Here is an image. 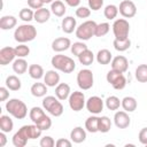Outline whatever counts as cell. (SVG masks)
Returning a JSON list of instances; mask_svg holds the SVG:
<instances>
[{"mask_svg":"<svg viewBox=\"0 0 147 147\" xmlns=\"http://www.w3.org/2000/svg\"><path fill=\"white\" fill-rule=\"evenodd\" d=\"M118 11H119V14H121L123 17H125V18H131V17H134L136 14H137V6H136L134 2L131 1V0H123V1L119 3Z\"/></svg>","mask_w":147,"mask_h":147,"instance_id":"9c48e42d","label":"cell"},{"mask_svg":"<svg viewBox=\"0 0 147 147\" xmlns=\"http://www.w3.org/2000/svg\"><path fill=\"white\" fill-rule=\"evenodd\" d=\"M85 49H87V46L86 44H84L83 41H77V42H74L71 44V47H70V51L71 53L75 55V56H78L80 53H83Z\"/></svg>","mask_w":147,"mask_h":147,"instance_id":"ab89813d","label":"cell"},{"mask_svg":"<svg viewBox=\"0 0 147 147\" xmlns=\"http://www.w3.org/2000/svg\"><path fill=\"white\" fill-rule=\"evenodd\" d=\"M86 109L93 114V115H98L100 114L102 110H103V100L100 98V96H96V95H93V96H90L87 100H86Z\"/></svg>","mask_w":147,"mask_h":147,"instance_id":"ba28073f","label":"cell"},{"mask_svg":"<svg viewBox=\"0 0 147 147\" xmlns=\"http://www.w3.org/2000/svg\"><path fill=\"white\" fill-rule=\"evenodd\" d=\"M51 63H52V65L54 67L55 70H60L64 74H70L76 68L75 61L71 57H69L67 55H62V54L54 55L51 60Z\"/></svg>","mask_w":147,"mask_h":147,"instance_id":"7a4b0ae2","label":"cell"},{"mask_svg":"<svg viewBox=\"0 0 147 147\" xmlns=\"http://www.w3.org/2000/svg\"><path fill=\"white\" fill-rule=\"evenodd\" d=\"M71 47V41L67 37H60L53 40L52 42V49L56 53H61L63 51H67Z\"/></svg>","mask_w":147,"mask_h":147,"instance_id":"7c38bea8","label":"cell"},{"mask_svg":"<svg viewBox=\"0 0 147 147\" xmlns=\"http://www.w3.org/2000/svg\"><path fill=\"white\" fill-rule=\"evenodd\" d=\"M44 83L48 87H55L60 84V75L56 70H48L44 75Z\"/></svg>","mask_w":147,"mask_h":147,"instance_id":"9a60e30c","label":"cell"},{"mask_svg":"<svg viewBox=\"0 0 147 147\" xmlns=\"http://www.w3.org/2000/svg\"><path fill=\"white\" fill-rule=\"evenodd\" d=\"M113 46H114V48L116 49V51H118V52H125V51H127L129 48H130V46H131V40L129 39V38H126V39H115L114 41H113Z\"/></svg>","mask_w":147,"mask_h":147,"instance_id":"1f68e13d","label":"cell"},{"mask_svg":"<svg viewBox=\"0 0 147 147\" xmlns=\"http://www.w3.org/2000/svg\"><path fill=\"white\" fill-rule=\"evenodd\" d=\"M17 24V20L13 15H5L0 18V29L1 30H10L15 28Z\"/></svg>","mask_w":147,"mask_h":147,"instance_id":"d6986e66","label":"cell"},{"mask_svg":"<svg viewBox=\"0 0 147 147\" xmlns=\"http://www.w3.org/2000/svg\"><path fill=\"white\" fill-rule=\"evenodd\" d=\"M96 23L94 21H85L80 25L77 26L76 29V37L80 40H88L93 36H95V30H96Z\"/></svg>","mask_w":147,"mask_h":147,"instance_id":"277c9868","label":"cell"},{"mask_svg":"<svg viewBox=\"0 0 147 147\" xmlns=\"http://www.w3.org/2000/svg\"><path fill=\"white\" fill-rule=\"evenodd\" d=\"M91 15V9L87 7H78L76 9V16L79 18H87Z\"/></svg>","mask_w":147,"mask_h":147,"instance_id":"bcb514c9","label":"cell"},{"mask_svg":"<svg viewBox=\"0 0 147 147\" xmlns=\"http://www.w3.org/2000/svg\"><path fill=\"white\" fill-rule=\"evenodd\" d=\"M7 142V137H6V132L1 131L0 132V147H5Z\"/></svg>","mask_w":147,"mask_h":147,"instance_id":"11a10c76","label":"cell"},{"mask_svg":"<svg viewBox=\"0 0 147 147\" xmlns=\"http://www.w3.org/2000/svg\"><path fill=\"white\" fill-rule=\"evenodd\" d=\"M46 114H45V111H44V109L42 108H40V107H32L31 108V110H30V113H29V117H30V119L33 122V123H37L42 116H45Z\"/></svg>","mask_w":147,"mask_h":147,"instance_id":"d590c367","label":"cell"},{"mask_svg":"<svg viewBox=\"0 0 147 147\" xmlns=\"http://www.w3.org/2000/svg\"><path fill=\"white\" fill-rule=\"evenodd\" d=\"M63 106H62V103L57 100V101H55L53 105H52V107L48 109V113L52 115V116H54V117H59V116H61L62 114H63Z\"/></svg>","mask_w":147,"mask_h":147,"instance_id":"f35d334b","label":"cell"},{"mask_svg":"<svg viewBox=\"0 0 147 147\" xmlns=\"http://www.w3.org/2000/svg\"><path fill=\"white\" fill-rule=\"evenodd\" d=\"M134 76L139 83H147V64H139L136 69Z\"/></svg>","mask_w":147,"mask_h":147,"instance_id":"d6a6232c","label":"cell"},{"mask_svg":"<svg viewBox=\"0 0 147 147\" xmlns=\"http://www.w3.org/2000/svg\"><path fill=\"white\" fill-rule=\"evenodd\" d=\"M110 30V25L109 23L107 22H102V23H99L96 25V30H95V36L96 37H103L106 36Z\"/></svg>","mask_w":147,"mask_h":147,"instance_id":"b9f144b4","label":"cell"},{"mask_svg":"<svg viewBox=\"0 0 147 147\" xmlns=\"http://www.w3.org/2000/svg\"><path fill=\"white\" fill-rule=\"evenodd\" d=\"M20 18L24 22H31L32 20H34V11L29 7V8H22L20 10L18 14Z\"/></svg>","mask_w":147,"mask_h":147,"instance_id":"74e56055","label":"cell"},{"mask_svg":"<svg viewBox=\"0 0 147 147\" xmlns=\"http://www.w3.org/2000/svg\"><path fill=\"white\" fill-rule=\"evenodd\" d=\"M6 110L13 117L17 119H23L28 115V107L20 99H10L6 102Z\"/></svg>","mask_w":147,"mask_h":147,"instance_id":"3957f363","label":"cell"},{"mask_svg":"<svg viewBox=\"0 0 147 147\" xmlns=\"http://www.w3.org/2000/svg\"><path fill=\"white\" fill-rule=\"evenodd\" d=\"M114 123L118 129H126L130 126L131 118L125 110L116 111L114 115Z\"/></svg>","mask_w":147,"mask_h":147,"instance_id":"30bf717a","label":"cell"},{"mask_svg":"<svg viewBox=\"0 0 147 147\" xmlns=\"http://www.w3.org/2000/svg\"><path fill=\"white\" fill-rule=\"evenodd\" d=\"M51 10L49 9H46V8H39V9H37L36 11H34V21L37 22V23H40V24H42V23H46L48 20H49V17H51Z\"/></svg>","mask_w":147,"mask_h":147,"instance_id":"7402d4cb","label":"cell"},{"mask_svg":"<svg viewBox=\"0 0 147 147\" xmlns=\"http://www.w3.org/2000/svg\"><path fill=\"white\" fill-rule=\"evenodd\" d=\"M36 37H37V29L28 23L18 25L14 31V39L20 44L32 41Z\"/></svg>","mask_w":147,"mask_h":147,"instance_id":"6da1fadb","label":"cell"},{"mask_svg":"<svg viewBox=\"0 0 147 147\" xmlns=\"http://www.w3.org/2000/svg\"><path fill=\"white\" fill-rule=\"evenodd\" d=\"M70 92H71L70 91V86L67 83H60L59 85L55 86V96L60 101L67 100L69 98V95L71 94Z\"/></svg>","mask_w":147,"mask_h":147,"instance_id":"2e32d148","label":"cell"},{"mask_svg":"<svg viewBox=\"0 0 147 147\" xmlns=\"http://www.w3.org/2000/svg\"><path fill=\"white\" fill-rule=\"evenodd\" d=\"M14 129V122L8 115H1L0 116V130L8 133L13 131Z\"/></svg>","mask_w":147,"mask_h":147,"instance_id":"484cf974","label":"cell"},{"mask_svg":"<svg viewBox=\"0 0 147 147\" xmlns=\"http://www.w3.org/2000/svg\"><path fill=\"white\" fill-rule=\"evenodd\" d=\"M40 147H54L55 146V141L52 137L49 136H45L40 139V142H39Z\"/></svg>","mask_w":147,"mask_h":147,"instance_id":"7dc6e473","label":"cell"},{"mask_svg":"<svg viewBox=\"0 0 147 147\" xmlns=\"http://www.w3.org/2000/svg\"><path fill=\"white\" fill-rule=\"evenodd\" d=\"M30 92L33 96L36 98H41V96H45L46 93H47V85L45 83H34L31 88H30Z\"/></svg>","mask_w":147,"mask_h":147,"instance_id":"603a6c76","label":"cell"},{"mask_svg":"<svg viewBox=\"0 0 147 147\" xmlns=\"http://www.w3.org/2000/svg\"><path fill=\"white\" fill-rule=\"evenodd\" d=\"M15 53L17 57H25L30 54V48L24 44H20L18 46L15 47Z\"/></svg>","mask_w":147,"mask_h":147,"instance_id":"7bdbcfd3","label":"cell"},{"mask_svg":"<svg viewBox=\"0 0 147 147\" xmlns=\"http://www.w3.org/2000/svg\"><path fill=\"white\" fill-rule=\"evenodd\" d=\"M65 10H67V8H65L64 3H63L61 0H54V1L51 3V11H52L55 16H57V17L64 16Z\"/></svg>","mask_w":147,"mask_h":147,"instance_id":"d4e9b609","label":"cell"},{"mask_svg":"<svg viewBox=\"0 0 147 147\" xmlns=\"http://www.w3.org/2000/svg\"><path fill=\"white\" fill-rule=\"evenodd\" d=\"M64 2L70 7H78L80 3V0H64Z\"/></svg>","mask_w":147,"mask_h":147,"instance_id":"9f6ffc18","label":"cell"},{"mask_svg":"<svg viewBox=\"0 0 147 147\" xmlns=\"http://www.w3.org/2000/svg\"><path fill=\"white\" fill-rule=\"evenodd\" d=\"M113 32L115 39H126L129 38L130 24L125 18H117L113 23Z\"/></svg>","mask_w":147,"mask_h":147,"instance_id":"5b68a950","label":"cell"},{"mask_svg":"<svg viewBox=\"0 0 147 147\" xmlns=\"http://www.w3.org/2000/svg\"><path fill=\"white\" fill-rule=\"evenodd\" d=\"M68 101H69V107L74 111H80L84 108V106L86 105L85 95L83 92H79V91H74L69 95Z\"/></svg>","mask_w":147,"mask_h":147,"instance_id":"52a82bcc","label":"cell"},{"mask_svg":"<svg viewBox=\"0 0 147 147\" xmlns=\"http://www.w3.org/2000/svg\"><path fill=\"white\" fill-rule=\"evenodd\" d=\"M28 138L25 137V134L21 131V130H18L14 136H13V139H11V141H13V145L15 146V147H24L26 144H28Z\"/></svg>","mask_w":147,"mask_h":147,"instance_id":"4dcf8cb0","label":"cell"},{"mask_svg":"<svg viewBox=\"0 0 147 147\" xmlns=\"http://www.w3.org/2000/svg\"><path fill=\"white\" fill-rule=\"evenodd\" d=\"M85 129L91 133L99 132V117L98 116H90L85 121Z\"/></svg>","mask_w":147,"mask_h":147,"instance_id":"83f0119b","label":"cell"},{"mask_svg":"<svg viewBox=\"0 0 147 147\" xmlns=\"http://www.w3.org/2000/svg\"><path fill=\"white\" fill-rule=\"evenodd\" d=\"M9 98V88L6 86L0 87V101H6Z\"/></svg>","mask_w":147,"mask_h":147,"instance_id":"db71d44e","label":"cell"},{"mask_svg":"<svg viewBox=\"0 0 147 147\" xmlns=\"http://www.w3.org/2000/svg\"><path fill=\"white\" fill-rule=\"evenodd\" d=\"M71 145H72V141H70L68 139H64V138H60L55 141L56 147H71Z\"/></svg>","mask_w":147,"mask_h":147,"instance_id":"f5cc1de1","label":"cell"},{"mask_svg":"<svg viewBox=\"0 0 147 147\" xmlns=\"http://www.w3.org/2000/svg\"><path fill=\"white\" fill-rule=\"evenodd\" d=\"M125 85H126V78L124 77V75H122L111 86H113L115 90H123V88L125 87Z\"/></svg>","mask_w":147,"mask_h":147,"instance_id":"c3c4849f","label":"cell"},{"mask_svg":"<svg viewBox=\"0 0 147 147\" xmlns=\"http://www.w3.org/2000/svg\"><path fill=\"white\" fill-rule=\"evenodd\" d=\"M15 57H16L15 48L7 46V47H2L0 49V64L1 65H7L10 62H14Z\"/></svg>","mask_w":147,"mask_h":147,"instance_id":"8fae6325","label":"cell"},{"mask_svg":"<svg viewBox=\"0 0 147 147\" xmlns=\"http://www.w3.org/2000/svg\"><path fill=\"white\" fill-rule=\"evenodd\" d=\"M28 6L31 8V9H39V8H42L44 6V1L42 0H28Z\"/></svg>","mask_w":147,"mask_h":147,"instance_id":"f907efd6","label":"cell"},{"mask_svg":"<svg viewBox=\"0 0 147 147\" xmlns=\"http://www.w3.org/2000/svg\"><path fill=\"white\" fill-rule=\"evenodd\" d=\"M111 129V121L108 116H101L99 117V132L107 133Z\"/></svg>","mask_w":147,"mask_h":147,"instance_id":"836d02e7","label":"cell"},{"mask_svg":"<svg viewBox=\"0 0 147 147\" xmlns=\"http://www.w3.org/2000/svg\"><path fill=\"white\" fill-rule=\"evenodd\" d=\"M57 100H59V99H57L56 96H53V95H47V96H45L44 100H42V108L48 111V109L52 107V105H53L55 101H57Z\"/></svg>","mask_w":147,"mask_h":147,"instance_id":"f6af8a7d","label":"cell"},{"mask_svg":"<svg viewBox=\"0 0 147 147\" xmlns=\"http://www.w3.org/2000/svg\"><path fill=\"white\" fill-rule=\"evenodd\" d=\"M6 86L10 90V91H18L22 86V83H21V79L15 76V75H10L6 78Z\"/></svg>","mask_w":147,"mask_h":147,"instance_id":"4316f807","label":"cell"},{"mask_svg":"<svg viewBox=\"0 0 147 147\" xmlns=\"http://www.w3.org/2000/svg\"><path fill=\"white\" fill-rule=\"evenodd\" d=\"M28 72H29V75H30V77L33 78V79H40V78H42L44 75H45L42 67L39 65V64H31V65H29Z\"/></svg>","mask_w":147,"mask_h":147,"instance_id":"f546056e","label":"cell"},{"mask_svg":"<svg viewBox=\"0 0 147 147\" xmlns=\"http://www.w3.org/2000/svg\"><path fill=\"white\" fill-rule=\"evenodd\" d=\"M41 131H44V130H48V129H51V126H52V119H51V117L49 116H47V115H45V116H42L37 123H34Z\"/></svg>","mask_w":147,"mask_h":147,"instance_id":"60d3db41","label":"cell"},{"mask_svg":"<svg viewBox=\"0 0 147 147\" xmlns=\"http://www.w3.org/2000/svg\"><path fill=\"white\" fill-rule=\"evenodd\" d=\"M94 77L90 69H82L77 74V84L82 90H90L93 86Z\"/></svg>","mask_w":147,"mask_h":147,"instance_id":"8992f818","label":"cell"},{"mask_svg":"<svg viewBox=\"0 0 147 147\" xmlns=\"http://www.w3.org/2000/svg\"><path fill=\"white\" fill-rule=\"evenodd\" d=\"M118 7L115 5H108L105 7L103 9V15L107 20H114L116 18V16L118 15Z\"/></svg>","mask_w":147,"mask_h":147,"instance_id":"e575fe53","label":"cell"},{"mask_svg":"<svg viewBox=\"0 0 147 147\" xmlns=\"http://www.w3.org/2000/svg\"><path fill=\"white\" fill-rule=\"evenodd\" d=\"M138 139H139L140 144L147 146V127H142V129L139 131Z\"/></svg>","mask_w":147,"mask_h":147,"instance_id":"816d5d0a","label":"cell"},{"mask_svg":"<svg viewBox=\"0 0 147 147\" xmlns=\"http://www.w3.org/2000/svg\"><path fill=\"white\" fill-rule=\"evenodd\" d=\"M123 75V72H119V71H117V70H114V69H111V70H109L108 71V74H107V76H106V79H107V82L109 83V84H114L121 76Z\"/></svg>","mask_w":147,"mask_h":147,"instance_id":"ee69618b","label":"cell"},{"mask_svg":"<svg viewBox=\"0 0 147 147\" xmlns=\"http://www.w3.org/2000/svg\"><path fill=\"white\" fill-rule=\"evenodd\" d=\"M70 139L75 144H80L86 139V131L82 126H76L70 132Z\"/></svg>","mask_w":147,"mask_h":147,"instance_id":"ac0fdd59","label":"cell"},{"mask_svg":"<svg viewBox=\"0 0 147 147\" xmlns=\"http://www.w3.org/2000/svg\"><path fill=\"white\" fill-rule=\"evenodd\" d=\"M61 28H62V31L64 33H72L74 31H76L77 29V22H76V18H74L72 16H65L63 20H62V23H61Z\"/></svg>","mask_w":147,"mask_h":147,"instance_id":"e0dca14e","label":"cell"},{"mask_svg":"<svg viewBox=\"0 0 147 147\" xmlns=\"http://www.w3.org/2000/svg\"><path fill=\"white\" fill-rule=\"evenodd\" d=\"M78 60L79 62L83 64V65H91L94 61V54L92 53V51H90L88 48L85 49L83 53H80L78 56Z\"/></svg>","mask_w":147,"mask_h":147,"instance_id":"f1b7e54d","label":"cell"},{"mask_svg":"<svg viewBox=\"0 0 147 147\" xmlns=\"http://www.w3.org/2000/svg\"><path fill=\"white\" fill-rule=\"evenodd\" d=\"M28 139H37L41 136V130L33 123V124H29V125H23L20 129Z\"/></svg>","mask_w":147,"mask_h":147,"instance_id":"5bb4252c","label":"cell"},{"mask_svg":"<svg viewBox=\"0 0 147 147\" xmlns=\"http://www.w3.org/2000/svg\"><path fill=\"white\" fill-rule=\"evenodd\" d=\"M121 106L123 107V109L126 113H132V111H134L137 109L138 103H137V100L133 96H125V98L122 99Z\"/></svg>","mask_w":147,"mask_h":147,"instance_id":"cb8c5ba5","label":"cell"},{"mask_svg":"<svg viewBox=\"0 0 147 147\" xmlns=\"http://www.w3.org/2000/svg\"><path fill=\"white\" fill-rule=\"evenodd\" d=\"M111 60H113V55H111L110 51L107 49V48L100 49L96 54V61H98V63H100L102 65L109 64L111 62Z\"/></svg>","mask_w":147,"mask_h":147,"instance_id":"44dd1931","label":"cell"},{"mask_svg":"<svg viewBox=\"0 0 147 147\" xmlns=\"http://www.w3.org/2000/svg\"><path fill=\"white\" fill-rule=\"evenodd\" d=\"M28 69H29L28 62L24 60V57H17L16 60H14V62H13V70H14L15 74L23 75V74L26 72Z\"/></svg>","mask_w":147,"mask_h":147,"instance_id":"ffe728a7","label":"cell"},{"mask_svg":"<svg viewBox=\"0 0 147 147\" xmlns=\"http://www.w3.org/2000/svg\"><path fill=\"white\" fill-rule=\"evenodd\" d=\"M88 1V7L92 10H99L103 6V0H87Z\"/></svg>","mask_w":147,"mask_h":147,"instance_id":"681fc988","label":"cell"},{"mask_svg":"<svg viewBox=\"0 0 147 147\" xmlns=\"http://www.w3.org/2000/svg\"><path fill=\"white\" fill-rule=\"evenodd\" d=\"M111 69L117 70L119 72H125L129 69V61L123 55H117L111 60Z\"/></svg>","mask_w":147,"mask_h":147,"instance_id":"4fadbf2b","label":"cell"},{"mask_svg":"<svg viewBox=\"0 0 147 147\" xmlns=\"http://www.w3.org/2000/svg\"><path fill=\"white\" fill-rule=\"evenodd\" d=\"M106 107L109 109V110H117L118 108H119V106H121V102H122V100H119L117 96H115V95H110V96H108L107 99H106Z\"/></svg>","mask_w":147,"mask_h":147,"instance_id":"8d00e7d4","label":"cell"},{"mask_svg":"<svg viewBox=\"0 0 147 147\" xmlns=\"http://www.w3.org/2000/svg\"><path fill=\"white\" fill-rule=\"evenodd\" d=\"M44 1V3H52L54 0H42Z\"/></svg>","mask_w":147,"mask_h":147,"instance_id":"6f0895ef","label":"cell"}]
</instances>
